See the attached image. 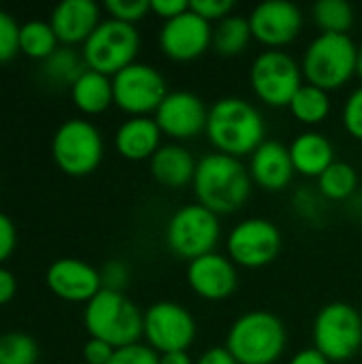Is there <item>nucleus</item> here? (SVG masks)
Returning <instances> with one entry per match:
<instances>
[{
    "label": "nucleus",
    "mask_w": 362,
    "mask_h": 364,
    "mask_svg": "<svg viewBox=\"0 0 362 364\" xmlns=\"http://www.w3.org/2000/svg\"><path fill=\"white\" fill-rule=\"evenodd\" d=\"M38 343L26 333L0 335V364H36Z\"/></svg>",
    "instance_id": "7c9ffc66"
},
{
    "label": "nucleus",
    "mask_w": 362,
    "mask_h": 364,
    "mask_svg": "<svg viewBox=\"0 0 362 364\" xmlns=\"http://www.w3.org/2000/svg\"><path fill=\"white\" fill-rule=\"evenodd\" d=\"M139 49V30L130 23L109 17L102 19L100 26L92 32V36L81 45V55L90 70L113 77L132 62H137Z\"/></svg>",
    "instance_id": "423d86ee"
},
{
    "label": "nucleus",
    "mask_w": 362,
    "mask_h": 364,
    "mask_svg": "<svg viewBox=\"0 0 362 364\" xmlns=\"http://www.w3.org/2000/svg\"><path fill=\"white\" fill-rule=\"evenodd\" d=\"M301 64L282 49H267L258 53L250 66V85L260 102L267 107H288L303 85Z\"/></svg>",
    "instance_id": "1a4fd4ad"
},
{
    "label": "nucleus",
    "mask_w": 362,
    "mask_h": 364,
    "mask_svg": "<svg viewBox=\"0 0 362 364\" xmlns=\"http://www.w3.org/2000/svg\"><path fill=\"white\" fill-rule=\"evenodd\" d=\"M252 38L269 49H280L292 43L303 28V13L288 0H267L247 15Z\"/></svg>",
    "instance_id": "dca6fc26"
},
{
    "label": "nucleus",
    "mask_w": 362,
    "mask_h": 364,
    "mask_svg": "<svg viewBox=\"0 0 362 364\" xmlns=\"http://www.w3.org/2000/svg\"><path fill=\"white\" fill-rule=\"evenodd\" d=\"M286 346L288 333L275 314L247 311L230 324L224 348L239 364H275Z\"/></svg>",
    "instance_id": "7ed1b4c3"
},
{
    "label": "nucleus",
    "mask_w": 362,
    "mask_h": 364,
    "mask_svg": "<svg viewBox=\"0 0 362 364\" xmlns=\"http://www.w3.org/2000/svg\"><path fill=\"white\" fill-rule=\"evenodd\" d=\"M205 132L220 154L239 160L252 156L267 141L262 113L250 100L239 96L218 98L209 107Z\"/></svg>",
    "instance_id": "f257e3e1"
},
{
    "label": "nucleus",
    "mask_w": 362,
    "mask_h": 364,
    "mask_svg": "<svg viewBox=\"0 0 362 364\" xmlns=\"http://www.w3.org/2000/svg\"><path fill=\"white\" fill-rule=\"evenodd\" d=\"M130 282V271L122 260H109L105 262V267L100 269V284L102 290H111V292H124V288Z\"/></svg>",
    "instance_id": "c9c22d12"
},
{
    "label": "nucleus",
    "mask_w": 362,
    "mask_h": 364,
    "mask_svg": "<svg viewBox=\"0 0 362 364\" xmlns=\"http://www.w3.org/2000/svg\"><path fill=\"white\" fill-rule=\"evenodd\" d=\"M282 250V232L267 218H247L233 226L226 237L228 258L243 269L271 264Z\"/></svg>",
    "instance_id": "ddd939ff"
},
{
    "label": "nucleus",
    "mask_w": 362,
    "mask_h": 364,
    "mask_svg": "<svg viewBox=\"0 0 362 364\" xmlns=\"http://www.w3.org/2000/svg\"><path fill=\"white\" fill-rule=\"evenodd\" d=\"M186 279L192 292L205 301H224L233 296L239 286L237 264L228 256L215 252L190 260Z\"/></svg>",
    "instance_id": "f3484780"
},
{
    "label": "nucleus",
    "mask_w": 362,
    "mask_h": 364,
    "mask_svg": "<svg viewBox=\"0 0 362 364\" xmlns=\"http://www.w3.org/2000/svg\"><path fill=\"white\" fill-rule=\"evenodd\" d=\"M356 75H361V79H362V45L358 47V64H356Z\"/></svg>",
    "instance_id": "49530a36"
},
{
    "label": "nucleus",
    "mask_w": 362,
    "mask_h": 364,
    "mask_svg": "<svg viewBox=\"0 0 362 364\" xmlns=\"http://www.w3.org/2000/svg\"><path fill=\"white\" fill-rule=\"evenodd\" d=\"M250 41H252V28H250L247 17L228 15L215 23L211 47L224 58H235L245 51Z\"/></svg>",
    "instance_id": "393cba45"
},
{
    "label": "nucleus",
    "mask_w": 362,
    "mask_h": 364,
    "mask_svg": "<svg viewBox=\"0 0 362 364\" xmlns=\"http://www.w3.org/2000/svg\"><path fill=\"white\" fill-rule=\"evenodd\" d=\"M100 21V6L94 0H62L49 17L60 45L64 47L83 45Z\"/></svg>",
    "instance_id": "6ab92c4d"
},
{
    "label": "nucleus",
    "mask_w": 362,
    "mask_h": 364,
    "mask_svg": "<svg viewBox=\"0 0 362 364\" xmlns=\"http://www.w3.org/2000/svg\"><path fill=\"white\" fill-rule=\"evenodd\" d=\"M70 100L83 115H100L113 105L111 77L85 68L70 85Z\"/></svg>",
    "instance_id": "b1692460"
},
{
    "label": "nucleus",
    "mask_w": 362,
    "mask_h": 364,
    "mask_svg": "<svg viewBox=\"0 0 362 364\" xmlns=\"http://www.w3.org/2000/svg\"><path fill=\"white\" fill-rule=\"evenodd\" d=\"M322 200H326L320 192H309V190H301L294 196V209L299 211V215H303L305 220H318L322 213Z\"/></svg>",
    "instance_id": "4c0bfd02"
},
{
    "label": "nucleus",
    "mask_w": 362,
    "mask_h": 364,
    "mask_svg": "<svg viewBox=\"0 0 362 364\" xmlns=\"http://www.w3.org/2000/svg\"><path fill=\"white\" fill-rule=\"evenodd\" d=\"M58 47H60V41H58L49 21L32 19V21L21 23V28H19V51L23 55L45 62Z\"/></svg>",
    "instance_id": "bb28decb"
},
{
    "label": "nucleus",
    "mask_w": 362,
    "mask_h": 364,
    "mask_svg": "<svg viewBox=\"0 0 362 364\" xmlns=\"http://www.w3.org/2000/svg\"><path fill=\"white\" fill-rule=\"evenodd\" d=\"M341 122L350 136L362 141V85L348 96L341 111Z\"/></svg>",
    "instance_id": "72a5a7b5"
},
{
    "label": "nucleus",
    "mask_w": 362,
    "mask_h": 364,
    "mask_svg": "<svg viewBox=\"0 0 362 364\" xmlns=\"http://www.w3.org/2000/svg\"><path fill=\"white\" fill-rule=\"evenodd\" d=\"M85 62L83 55L77 53L73 47H64L60 45L45 62H43V75L49 83L53 85H70L81 77V73L85 70Z\"/></svg>",
    "instance_id": "cd10ccee"
},
{
    "label": "nucleus",
    "mask_w": 362,
    "mask_h": 364,
    "mask_svg": "<svg viewBox=\"0 0 362 364\" xmlns=\"http://www.w3.org/2000/svg\"><path fill=\"white\" fill-rule=\"evenodd\" d=\"M113 105L130 117H149L166 98V79L158 68L145 62H132L111 77Z\"/></svg>",
    "instance_id": "9b49d317"
},
{
    "label": "nucleus",
    "mask_w": 362,
    "mask_h": 364,
    "mask_svg": "<svg viewBox=\"0 0 362 364\" xmlns=\"http://www.w3.org/2000/svg\"><path fill=\"white\" fill-rule=\"evenodd\" d=\"M19 23L11 13L0 9V64L13 60L19 53Z\"/></svg>",
    "instance_id": "473e14b6"
},
{
    "label": "nucleus",
    "mask_w": 362,
    "mask_h": 364,
    "mask_svg": "<svg viewBox=\"0 0 362 364\" xmlns=\"http://www.w3.org/2000/svg\"><path fill=\"white\" fill-rule=\"evenodd\" d=\"M294 119H299L305 126H318L322 124L331 113V96L326 90L316 87L312 83H303L299 92L294 94L292 102L288 105Z\"/></svg>",
    "instance_id": "a878e982"
},
{
    "label": "nucleus",
    "mask_w": 362,
    "mask_h": 364,
    "mask_svg": "<svg viewBox=\"0 0 362 364\" xmlns=\"http://www.w3.org/2000/svg\"><path fill=\"white\" fill-rule=\"evenodd\" d=\"M194 364H239L235 358H233V354L222 346V348H209L207 352H203L201 356H198V360Z\"/></svg>",
    "instance_id": "37998d69"
},
{
    "label": "nucleus",
    "mask_w": 362,
    "mask_h": 364,
    "mask_svg": "<svg viewBox=\"0 0 362 364\" xmlns=\"http://www.w3.org/2000/svg\"><path fill=\"white\" fill-rule=\"evenodd\" d=\"M250 177L252 183L267 192H282L290 186L294 177V166L290 158V149L280 141H265L250 156Z\"/></svg>",
    "instance_id": "aec40b11"
},
{
    "label": "nucleus",
    "mask_w": 362,
    "mask_h": 364,
    "mask_svg": "<svg viewBox=\"0 0 362 364\" xmlns=\"http://www.w3.org/2000/svg\"><path fill=\"white\" fill-rule=\"evenodd\" d=\"M196 203L220 213L239 211L252 192V177L247 166L226 154H207L196 162V173L192 179Z\"/></svg>",
    "instance_id": "f03ea898"
},
{
    "label": "nucleus",
    "mask_w": 362,
    "mask_h": 364,
    "mask_svg": "<svg viewBox=\"0 0 362 364\" xmlns=\"http://www.w3.org/2000/svg\"><path fill=\"white\" fill-rule=\"evenodd\" d=\"M83 324L92 339L107 341L115 350L143 337V311L124 292L100 290L85 305Z\"/></svg>",
    "instance_id": "20e7f679"
},
{
    "label": "nucleus",
    "mask_w": 362,
    "mask_h": 364,
    "mask_svg": "<svg viewBox=\"0 0 362 364\" xmlns=\"http://www.w3.org/2000/svg\"><path fill=\"white\" fill-rule=\"evenodd\" d=\"M314 348L331 363H348L362 348V318L350 303L324 305L314 320Z\"/></svg>",
    "instance_id": "6e6552de"
},
{
    "label": "nucleus",
    "mask_w": 362,
    "mask_h": 364,
    "mask_svg": "<svg viewBox=\"0 0 362 364\" xmlns=\"http://www.w3.org/2000/svg\"><path fill=\"white\" fill-rule=\"evenodd\" d=\"M162 130L154 117H128L115 130V149L122 158L139 162L151 160L162 147Z\"/></svg>",
    "instance_id": "412c9836"
},
{
    "label": "nucleus",
    "mask_w": 362,
    "mask_h": 364,
    "mask_svg": "<svg viewBox=\"0 0 362 364\" xmlns=\"http://www.w3.org/2000/svg\"><path fill=\"white\" fill-rule=\"evenodd\" d=\"M188 9H190V2L186 0H151V13H156L164 21L186 13Z\"/></svg>",
    "instance_id": "a19ab883"
},
{
    "label": "nucleus",
    "mask_w": 362,
    "mask_h": 364,
    "mask_svg": "<svg viewBox=\"0 0 362 364\" xmlns=\"http://www.w3.org/2000/svg\"><path fill=\"white\" fill-rule=\"evenodd\" d=\"M288 364H333L322 352H318L316 348H305L299 350Z\"/></svg>",
    "instance_id": "c03bdc74"
},
{
    "label": "nucleus",
    "mask_w": 362,
    "mask_h": 364,
    "mask_svg": "<svg viewBox=\"0 0 362 364\" xmlns=\"http://www.w3.org/2000/svg\"><path fill=\"white\" fill-rule=\"evenodd\" d=\"M213 41V28L192 9L169 19L160 28V49L175 62H190L201 58Z\"/></svg>",
    "instance_id": "4468645a"
},
{
    "label": "nucleus",
    "mask_w": 362,
    "mask_h": 364,
    "mask_svg": "<svg viewBox=\"0 0 362 364\" xmlns=\"http://www.w3.org/2000/svg\"><path fill=\"white\" fill-rule=\"evenodd\" d=\"M45 284L58 299L85 305L102 290L100 271L79 258H60L51 262L45 273Z\"/></svg>",
    "instance_id": "a211bd4d"
},
{
    "label": "nucleus",
    "mask_w": 362,
    "mask_h": 364,
    "mask_svg": "<svg viewBox=\"0 0 362 364\" xmlns=\"http://www.w3.org/2000/svg\"><path fill=\"white\" fill-rule=\"evenodd\" d=\"M158 364H194L190 360L188 352H171V354H160Z\"/></svg>",
    "instance_id": "a18cd8bd"
},
{
    "label": "nucleus",
    "mask_w": 362,
    "mask_h": 364,
    "mask_svg": "<svg viewBox=\"0 0 362 364\" xmlns=\"http://www.w3.org/2000/svg\"><path fill=\"white\" fill-rule=\"evenodd\" d=\"M196 162L192 158V154L179 145V143H169L162 145L149 160V171L151 177L164 186V188H186L188 183H192L194 173H196Z\"/></svg>",
    "instance_id": "4be33fe9"
},
{
    "label": "nucleus",
    "mask_w": 362,
    "mask_h": 364,
    "mask_svg": "<svg viewBox=\"0 0 362 364\" xmlns=\"http://www.w3.org/2000/svg\"><path fill=\"white\" fill-rule=\"evenodd\" d=\"M358 190V173L348 162H333L318 177V192L326 200H348Z\"/></svg>",
    "instance_id": "c85d7f7f"
},
{
    "label": "nucleus",
    "mask_w": 362,
    "mask_h": 364,
    "mask_svg": "<svg viewBox=\"0 0 362 364\" xmlns=\"http://www.w3.org/2000/svg\"><path fill=\"white\" fill-rule=\"evenodd\" d=\"M81 364H87V363H81Z\"/></svg>",
    "instance_id": "de8ad7c7"
},
{
    "label": "nucleus",
    "mask_w": 362,
    "mask_h": 364,
    "mask_svg": "<svg viewBox=\"0 0 362 364\" xmlns=\"http://www.w3.org/2000/svg\"><path fill=\"white\" fill-rule=\"evenodd\" d=\"M290 158L292 166L299 175L303 177H314L318 179L333 162H335V149L333 143L316 130L301 132L292 143H290Z\"/></svg>",
    "instance_id": "5701e85b"
},
{
    "label": "nucleus",
    "mask_w": 362,
    "mask_h": 364,
    "mask_svg": "<svg viewBox=\"0 0 362 364\" xmlns=\"http://www.w3.org/2000/svg\"><path fill=\"white\" fill-rule=\"evenodd\" d=\"M15 292H17V279H15V275L9 269L0 267V307L6 305V303H11L13 296H15Z\"/></svg>",
    "instance_id": "79ce46f5"
},
{
    "label": "nucleus",
    "mask_w": 362,
    "mask_h": 364,
    "mask_svg": "<svg viewBox=\"0 0 362 364\" xmlns=\"http://www.w3.org/2000/svg\"><path fill=\"white\" fill-rule=\"evenodd\" d=\"M190 9L211 23V21H222L224 17L233 15L235 2L233 0H192Z\"/></svg>",
    "instance_id": "e433bc0d"
},
{
    "label": "nucleus",
    "mask_w": 362,
    "mask_h": 364,
    "mask_svg": "<svg viewBox=\"0 0 362 364\" xmlns=\"http://www.w3.org/2000/svg\"><path fill=\"white\" fill-rule=\"evenodd\" d=\"M220 218L198 203L177 209L169 218L164 232L169 250L188 262L211 254L220 241Z\"/></svg>",
    "instance_id": "9d476101"
},
{
    "label": "nucleus",
    "mask_w": 362,
    "mask_h": 364,
    "mask_svg": "<svg viewBox=\"0 0 362 364\" xmlns=\"http://www.w3.org/2000/svg\"><path fill=\"white\" fill-rule=\"evenodd\" d=\"M51 156L58 168L70 177L92 175L105 156L102 134L87 119H66L53 132Z\"/></svg>",
    "instance_id": "0eeeda50"
},
{
    "label": "nucleus",
    "mask_w": 362,
    "mask_h": 364,
    "mask_svg": "<svg viewBox=\"0 0 362 364\" xmlns=\"http://www.w3.org/2000/svg\"><path fill=\"white\" fill-rule=\"evenodd\" d=\"M15 247H17V228L13 220L0 211V267L13 256Z\"/></svg>",
    "instance_id": "58836bf2"
},
{
    "label": "nucleus",
    "mask_w": 362,
    "mask_h": 364,
    "mask_svg": "<svg viewBox=\"0 0 362 364\" xmlns=\"http://www.w3.org/2000/svg\"><path fill=\"white\" fill-rule=\"evenodd\" d=\"M314 19L329 34H346L354 23V9L348 0H320L314 6Z\"/></svg>",
    "instance_id": "c756f323"
},
{
    "label": "nucleus",
    "mask_w": 362,
    "mask_h": 364,
    "mask_svg": "<svg viewBox=\"0 0 362 364\" xmlns=\"http://www.w3.org/2000/svg\"><path fill=\"white\" fill-rule=\"evenodd\" d=\"M143 337L158 354L186 352L196 339V322L183 305L158 301L143 314Z\"/></svg>",
    "instance_id": "f8f14e48"
},
{
    "label": "nucleus",
    "mask_w": 362,
    "mask_h": 364,
    "mask_svg": "<svg viewBox=\"0 0 362 364\" xmlns=\"http://www.w3.org/2000/svg\"><path fill=\"white\" fill-rule=\"evenodd\" d=\"M113 354H115V348L100 339L90 337V341L83 346V363L87 364H109Z\"/></svg>",
    "instance_id": "ea45409f"
},
{
    "label": "nucleus",
    "mask_w": 362,
    "mask_h": 364,
    "mask_svg": "<svg viewBox=\"0 0 362 364\" xmlns=\"http://www.w3.org/2000/svg\"><path fill=\"white\" fill-rule=\"evenodd\" d=\"M207 115L209 109L201 96L186 90H177L166 94L162 105L156 109L154 119L162 134L171 136L173 141H190L205 132Z\"/></svg>",
    "instance_id": "2eb2a0df"
},
{
    "label": "nucleus",
    "mask_w": 362,
    "mask_h": 364,
    "mask_svg": "<svg viewBox=\"0 0 362 364\" xmlns=\"http://www.w3.org/2000/svg\"><path fill=\"white\" fill-rule=\"evenodd\" d=\"M105 9L111 15V19L134 26L151 11V2L149 0H107Z\"/></svg>",
    "instance_id": "2f4dec72"
},
{
    "label": "nucleus",
    "mask_w": 362,
    "mask_h": 364,
    "mask_svg": "<svg viewBox=\"0 0 362 364\" xmlns=\"http://www.w3.org/2000/svg\"><path fill=\"white\" fill-rule=\"evenodd\" d=\"M358 45L350 34H318L305 49L301 70L307 83L326 92L339 90L356 75Z\"/></svg>",
    "instance_id": "39448f33"
},
{
    "label": "nucleus",
    "mask_w": 362,
    "mask_h": 364,
    "mask_svg": "<svg viewBox=\"0 0 362 364\" xmlns=\"http://www.w3.org/2000/svg\"><path fill=\"white\" fill-rule=\"evenodd\" d=\"M160 354L154 352L147 343H132L115 350L109 364H158Z\"/></svg>",
    "instance_id": "f704fd0d"
}]
</instances>
